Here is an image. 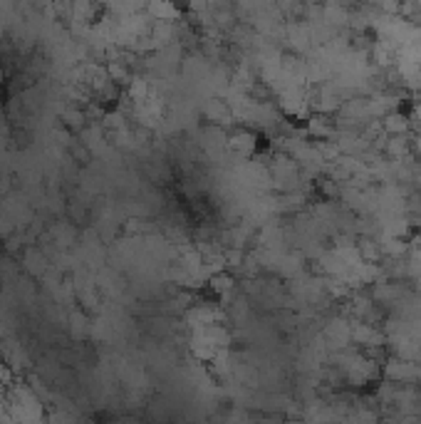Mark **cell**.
I'll return each instance as SVG.
<instances>
[{
  "label": "cell",
  "mask_w": 421,
  "mask_h": 424,
  "mask_svg": "<svg viewBox=\"0 0 421 424\" xmlns=\"http://www.w3.org/2000/svg\"><path fill=\"white\" fill-rule=\"evenodd\" d=\"M233 149H238V151H251L253 149V137H248V134H240V137H235L233 139Z\"/></svg>",
  "instance_id": "6da1fadb"
}]
</instances>
